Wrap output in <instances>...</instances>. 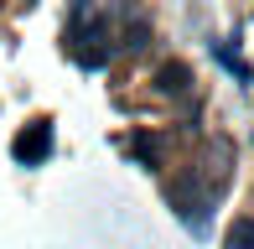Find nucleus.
Here are the masks:
<instances>
[{
	"label": "nucleus",
	"mask_w": 254,
	"mask_h": 249,
	"mask_svg": "<svg viewBox=\"0 0 254 249\" xmlns=\"http://www.w3.org/2000/svg\"><path fill=\"white\" fill-rule=\"evenodd\" d=\"M213 192H218V187L202 182L197 166H187V172H177V177L166 182V202H171V213H177L192 234H207V208H213Z\"/></svg>",
	"instance_id": "obj_1"
},
{
	"label": "nucleus",
	"mask_w": 254,
	"mask_h": 249,
	"mask_svg": "<svg viewBox=\"0 0 254 249\" xmlns=\"http://www.w3.org/2000/svg\"><path fill=\"white\" fill-rule=\"evenodd\" d=\"M10 156H16V166H37L52 156V124L47 120H26L16 130V140H10Z\"/></svg>",
	"instance_id": "obj_2"
},
{
	"label": "nucleus",
	"mask_w": 254,
	"mask_h": 249,
	"mask_svg": "<svg viewBox=\"0 0 254 249\" xmlns=\"http://www.w3.org/2000/svg\"><path fill=\"white\" fill-rule=\"evenodd\" d=\"M161 94H171V99H182V94H192V73H187V62H166L161 67Z\"/></svg>",
	"instance_id": "obj_3"
},
{
	"label": "nucleus",
	"mask_w": 254,
	"mask_h": 249,
	"mask_svg": "<svg viewBox=\"0 0 254 249\" xmlns=\"http://www.w3.org/2000/svg\"><path fill=\"white\" fill-rule=\"evenodd\" d=\"M223 249H254V218H234V223H228Z\"/></svg>",
	"instance_id": "obj_4"
},
{
	"label": "nucleus",
	"mask_w": 254,
	"mask_h": 249,
	"mask_svg": "<svg viewBox=\"0 0 254 249\" xmlns=\"http://www.w3.org/2000/svg\"><path fill=\"white\" fill-rule=\"evenodd\" d=\"M130 151L140 156L145 166H161V151H156V140H151V135H135V140H130Z\"/></svg>",
	"instance_id": "obj_5"
},
{
	"label": "nucleus",
	"mask_w": 254,
	"mask_h": 249,
	"mask_svg": "<svg viewBox=\"0 0 254 249\" xmlns=\"http://www.w3.org/2000/svg\"><path fill=\"white\" fill-rule=\"evenodd\" d=\"M21 5H37V0H21Z\"/></svg>",
	"instance_id": "obj_6"
}]
</instances>
